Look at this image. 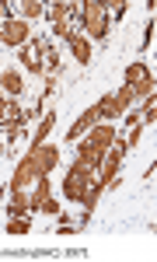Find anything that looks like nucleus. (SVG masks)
I'll return each instance as SVG.
<instances>
[{"mask_svg": "<svg viewBox=\"0 0 157 262\" xmlns=\"http://www.w3.org/2000/svg\"><path fill=\"white\" fill-rule=\"evenodd\" d=\"M108 25H112V18H108V7L101 4V0H84L80 4V14H77V28H84L91 39H108Z\"/></svg>", "mask_w": 157, "mask_h": 262, "instance_id": "nucleus-1", "label": "nucleus"}, {"mask_svg": "<svg viewBox=\"0 0 157 262\" xmlns=\"http://www.w3.org/2000/svg\"><path fill=\"white\" fill-rule=\"evenodd\" d=\"M91 182H95V171L74 161L70 168H66V175H63V196H66L70 203H80L84 192L91 189Z\"/></svg>", "mask_w": 157, "mask_h": 262, "instance_id": "nucleus-2", "label": "nucleus"}, {"mask_svg": "<svg viewBox=\"0 0 157 262\" xmlns=\"http://www.w3.org/2000/svg\"><path fill=\"white\" fill-rule=\"evenodd\" d=\"M25 161L32 164V171H35V175H49V171H53V168L59 164V147H53V143H39V147H28Z\"/></svg>", "mask_w": 157, "mask_h": 262, "instance_id": "nucleus-3", "label": "nucleus"}, {"mask_svg": "<svg viewBox=\"0 0 157 262\" xmlns=\"http://www.w3.org/2000/svg\"><path fill=\"white\" fill-rule=\"evenodd\" d=\"M28 39H32L28 21H21V18H4L0 21V42H4V46L18 49V46H28Z\"/></svg>", "mask_w": 157, "mask_h": 262, "instance_id": "nucleus-4", "label": "nucleus"}, {"mask_svg": "<svg viewBox=\"0 0 157 262\" xmlns=\"http://www.w3.org/2000/svg\"><path fill=\"white\" fill-rule=\"evenodd\" d=\"M126 84H133L140 98H150L154 95V77H150V67L147 63H129L126 67Z\"/></svg>", "mask_w": 157, "mask_h": 262, "instance_id": "nucleus-5", "label": "nucleus"}, {"mask_svg": "<svg viewBox=\"0 0 157 262\" xmlns=\"http://www.w3.org/2000/svg\"><path fill=\"white\" fill-rule=\"evenodd\" d=\"M116 137H119V133H116V126H112V122H101V119L95 122V126H91L87 133H84V140H87V143H95V147H101V150H108Z\"/></svg>", "mask_w": 157, "mask_h": 262, "instance_id": "nucleus-6", "label": "nucleus"}, {"mask_svg": "<svg viewBox=\"0 0 157 262\" xmlns=\"http://www.w3.org/2000/svg\"><path fill=\"white\" fill-rule=\"evenodd\" d=\"M98 119H105V122H112V119H119L122 112H126V105H122V98H119L116 91H108V95H101L98 98Z\"/></svg>", "mask_w": 157, "mask_h": 262, "instance_id": "nucleus-7", "label": "nucleus"}, {"mask_svg": "<svg viewBox=\"0 0 157 262\" xmlns=\"http://www.w3.org/2000/svg\"><path fill=\"white\" fill-rule=\"evenodd\" d=\"M95 122H98V108L91 105V108H84V112H80V116H77V122L70 126V133H66V140H70V143L84 140V133H87V129H91Z\"/></svg>", "mask_w": 157, "mask_h": 262, "instance_id": "nucleus-8", "label": "nucleus"}, {"mask_svg": "<svg viewBox=\"0 0 157 262\" xmlns=\"http://www.w3.org/2000/svg\"><path fill=\"white\" fill-rule=\"evenodd\" d=\"M66 46H70V53H74V60L77 63H91V56H95V49H91V39L84 35V32H74L70 39H66Z\"/></svg>", "mask_w": 157, "mask_h": 262, "instance_id": "nucleus-9", "label": "nucleus"}, {"mask_svg": "<svg viewBox=\"0 0 157 262\" xmlns=\"http://www.w3.org/2000/svg\"><path fill=\"white\" fill-rule=\"evenodd\" d=\"M101 158H105V150L101 147H95V143H87V140H77V164H84V168H98Z\"/></svg>", "mask_w": 157, "mask_h": 262, "instance_id": "nucleus-10", "label": "nucleus"}, {"mask_svg": "<svg viewBox=\"0 0 157 262\" xmlns=\"http://www.w3.org/2000/svg\"><path fill=\"white\" fill-rule=\"evenodd\" d=\"M14 122H28L25 119V108H21L14 98L0 101V129H7V126H14Z\"/></svg>", "mask_w": 157, "mask_h": 262, "instance_id": "nucleus-11", "label": "nucleus"}, {"mask_svg": "<svg viewBox=\"0 0 157 262\" xmlns=\"http://www.w3.org/2000/svg\"><path fill=\"white\" fill-rule=\"evenodd\" d=\"M35 179H39V175L32 171V164H28L25 158H21V161H18V168H14V175H11V182H7V192H11V189H28V185H32Z\"/></svg>", "mask_w": 157, "mask_h": 262, "instance_id": "nucleus-12", "label": "nucleus"}, {"mask_svg": "<svg viewBox=\"0 0 157 262\" xmlns=\"http://www.w3.org/2000/svg\"><path fill=\"white\" fill-rule=\"evenodd\" d=\"M53 196V185H49V175H39L35 179V189H32V196H28V206H32V213H39L42 203Z\"/></svg>", "mask_w": 157, "mask_h": 262, "instance_id": "nucleus-13", "label": "nucleus"}, {"mask_svg": "<svg viewBox=\"0 0 157 262\" xmlns=\"http://www.w3.org/2000/svg\"><path fill=\"white\" fill-rule=\"evenodd\" d=\"M28 189H11V203H7V217H28Z\"/></svg>", "mask_w": 157, "mask_h": 262, "instance_id": "nucleus-14", "label": "nucleus"}, {"mask_svg": "<svg viewBox=\"0 0 157 262\" xmlns=\"http://www.w3.org/2000/svg\"><path fill=\"white\" fill-rule=\"evenodd\" d=\"M0 91H7L11 98H18L21 91H25V81H21L18 70H4V74H0Z\"/></svg>", "mask_w": 157, "mask_h": 262, "instance_id": "nucleus-15", "label": "nucleus"}, {"mask_svg": "<svg viewBox=\"0 0 157 262\" xmlns=\"http://www.w3.org/2000/svg\"><path fill=\"white\" fill-rule=\"evenodd\" d=\"M53 129H56V112H46V116H42V122H39V129L32 133V143H28V147H39V143H46Z\"/></svg>", "mask_w": 157, "mask_h": 262, "instance_id": "nucleus-16", "label": "nucleus"}, {"mask_svg": "<svg viewBox=\"0 0 157 262\" xmlns=\"http://www.w3.org/2000/svg\"><path fill=\"white\" fill-rule=\"evenodd\" d=\"M18 11H21V21H39L46 14V4L42 0H25V4H18Z\"/></svg>", "mask_w": 157, "mask_h": 262, "instance_id": "nucleus-17", "label": "nucleus"}, {"mask_svg": "<svg viewBox=\"0 0 157 262\" xmlns=\"http://www.w3.org/2000/svg\"><path fill=\"white\" fill-rule=\"evenodd\" d=\"M18 60H21V67H28V74H46V63H42L32 49H21Z\"/></svg>", "mask_w": 157, "mask_h": 262, "instance_id": "nucleus-18", "label": "nucleus"}, {"mask_svg": "<svg viewBox=\"0 0 157 262\" xmlns=\"http://www.w3.org/2000/svg\"><path fill=\"white\" fill-rule=\"evenodd\" d=\"M28 231H32V217H11L7 221V234H14V238L18 234H28Z\"/></svg>", "mask_w": 157, "mask_h": 262, "instance_id": "nucleus-19", "label": "nucleus"}, {"mask_svg": "<svg viewBox=\"0 0 157 262\" xmlns=\"http://www.w3.org/2000/svg\"><path fill=\"white\" fill-rule=\"evenodd\" d=\"M74 32H80L74 21H53V35H56V39H70Z\"/></svg>", "mask_w": 157, "mask_h": 262, "instance_id": "nucleus-20", "label": "nucleus"}, {"mask_svg": "<svg viewBox=\"0 0 157 262\" xmlns=\"http://www.w3.org/2000/svg\"><path fill=\"white\" fill-rule=\"evenodd\" d=\"M154 119H157V101H154V95L150 98H143V126H154Z\"/></svg>", "mask_w": 157, "mask_h": 262, "instance_id": "nucleus-21", "label": "nucleus"}, {"mask_svg": "<svg viewBox=\"0 0 157 262\" xmlns=\"http://www.w3.org/2000/svg\"><path fill=\"white\" fill-rule=\"evenodd\" d=\"M4 133H7V140H11V143L21 140V137H25V122H14V126H7Z\"/></svg>", "mask_w": 157, "mask_h": 262, "instance_id": "nucleus-22", "label": "nucleus"}, {"mask_svg": "<svg viewBox=\"0 0 157 262\" xmlns=\"http://www.w3.org/2000/svg\"><path fill=\"white\" fill-rule=\"evenodd\" d=\"M56 217H59V227H56L59 234H74V231H77V227L70 224V217H66V213H56Z\"/></svg>", "mask_w": 157, "mask_h": 262, "instance_id": "nucleus-23", "label": "nucleus"}, {"mask_svg": "<svg viewBox=\"0 0 157 262\" xmlns=\"http://www.w3.org/2000/svg\"><path fill=\"white\" fill-rule=\"evenodd\" d=\"M122 116H126V126H140V105H133V108H126Z\"/></svg>", "mask_w": 157, "mask_h": 262, "instance_id": "nucleus-24", "label": "nucleus"}, {"mask_svg": "<svg viewBox=\"0 0 157 262\" xmlns=\"http://www.w3.org/2000/svg\"><path fill=\"white\" fill-rule=\"evenodd\" d=\"M39 213H49V217H56V213H59V203L53 200V196H49V200L42 203V210H39Z\"/></svg>", "mask_w": 157, "mask_h": 262, "instance_id": "nucleus-25", "label": "nucleus"}, {"mask_svg": "<svg viewBox=\"0 0 157 262\" xmlns=\"http://www.w3.org/2000/svg\"><path fill=\"white\" fill-rule=\"evenodd\" d=\"M150 42H154V21H150L147 32H143V49H150Z\"/></svg>", "mask_w": 157, "mask_h": 262, "instance_id": "nucleus-26", "label": "nucleus"}, {"mask_svg": "<svg viewBox=\"0 0 157 262\" xmlns=\"http://www.w3.org/2000/svg\"><path fill=\"white\" fill-rule=\"evenodd\" d=\"M122 14H126V4H122V0H119V4H116V7H112V18H122Z\"/></svg>", "mask_w": 157, "mask_h": 262, "instance_id": "nucleus-27", "label": "nucleus"}, {"mask_svg": "<svg viewBox=\"0 0 157 262\" xmlns=\"http://www.w3.org/2000/svg\"><path fill=\"white\" fill-rule=\"evenodd\" d=\"M0 158H4V143H0Z\"/></svg>", "mask_w": 157, "mask_h": 262, "instance_id": "nucleus-28", "label": "nucleus"}, {"mask_svg": "<svg viewBox=\"0 0 157 262\" xmlns=\"http://www.w3.org/2000/svg\"><path fill=\"white\" fill-rule=\"evenodd\" d=\"M0 101H7V98H4V95H0Z\"/></svg>", "mask_w": 157, "mask_h": 262, "instance_id": "nucleus-29", "label": "nucleus"}]
</instances>
